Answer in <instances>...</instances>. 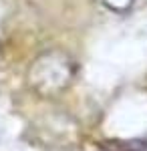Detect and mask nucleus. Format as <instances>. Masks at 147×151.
Instances as JSON below:
<instances>
[{"label": "nucleus", "mask_w": 147, "mask_h": 151, "mask_svg": "<svg viewBox=\"0 0 147 151\" xmlns=\"http://www.w3.org/2000/svg\"><path fill=\"white\" fill-rule=\"evenodd\" d=\"M103 2H105V6H109L115 12H125L133 6L135 0H103Z\"/></svg>", "instance_id": "1"}]
</instances>
